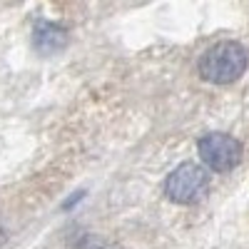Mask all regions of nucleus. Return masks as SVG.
<instances>
[{"instance_id":"nucleus-4","label":"nucleus","mask_w":249,"mask_h":249,"mask_svg":"<svg viewBox=\"0 0 249 249\" xmlns=\"http://www.w3.org/2000/svg\"><path fill=\"white\" fill-rule=\"evenodd\" d=\"M33 40H35V48L43 55H53L68 45V30L55 23H48V20H37L33 30Z\"/></svg>"},{"instance_id":"nucleus-2","label":"nucleus","mask_w":249,"mask_h":249,"mask_svg":"<svg viewBox=\"0 0 249 249\" xmlns=\"http://www.w3.org/2000/svg\"><path fill=\"white\" fill-rule=\"evenodd\" d=\"M207 187H210L207 170L195 162H184L175 172H170L167 182H164V192H167L170 199H175L179 204H192L204 197Z\"/></svg>"},{"instance_id":"nucleus-3","label":"nucleus","mask_w":249,"mask_h":249,"mask_svg":"<svg viewBox=\"0 0 249 249\" xmlns=\"http://www.w3.org/2000/svg\"><path fill=\"white\" fill-rule=\"evenodd\" d=\"M199 157L214 172H230L242 160V144L224 132H210L199 140Z\"/></svg>"},{"instance_id":"nucleus-1","label":"nucleus","mask_w":249,"mask_h":249,"mask_svg":"<svg viewBox=\"0 0 249 249\" xmlns=\"http://www.w3.org/2000/svg\"><path fill=\"white\" fill-rule=\"evenodd\" d=\"M247 62H249L247 50L234 40H224V43H217L202 55L199 75L207 82L227 85V82H234L237 77H242V72L247 70Z\"/></svg>"}]
</instances>
